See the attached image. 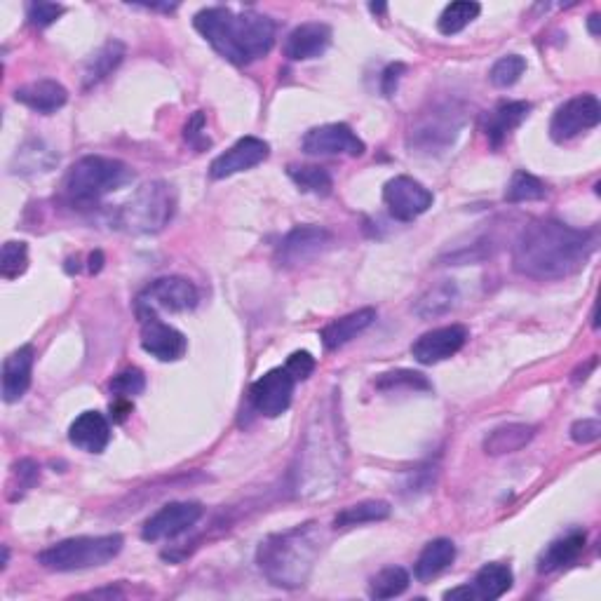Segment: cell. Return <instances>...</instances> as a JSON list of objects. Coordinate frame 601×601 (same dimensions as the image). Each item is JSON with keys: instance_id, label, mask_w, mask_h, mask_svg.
Returning a JSON list of instances; mask_svg holds the SVG:
<instances>
[{"instance_id": "cell-1", "label": "cell", "mask_w": 601, "mask_h": 601, "mask_svg": "<svg viewBox=\"0 0 601 601\" xmlns=\"http://www.w3.org/2000/svg\"><path fill=\"white\" fill-rule=\"evenodd\" d=\"M597 238L562 221H533L512 247V266L531 280H564L590 261Z\"/></svg>"}, {"instance_id": "cell-2", "label": "cell", "mask_w": 601, "mask_h": 601, "mask_svg": "<svg viewBox=\"0 0 601 601\" xmlns=\"http://www.w3.org/2000/svg\"><path fill=\"white\" fill-rule=\"evenodd\" d=\"M193 24L200 36L235 66H247L266 57L275 45V22L252 10L205 8L195 15Z\"/></svg>"}, {"instance_id": "cell-3", "label": "cell", "mask_w": 601, "mask_h": 601, "mask_svg": "<svg viewBox=\"0 0 601 601\" xmlns=\"http://www.w3.org/2000/svg\"><path fill=\"white\" fill-rule=\"evenodd\" d=\"M320 548L322 536L317 524L294 526L263 540L256 550V564L270 585L299 590L308 583Z\"/></svg>"}, {"instance_id": "cell-4", "label": "cell", "mask_w": 601, "mask_h": 601, "mask_svg": "<svg viewBox=\"0 0 601 601\" xmlns=\"http://www.w3.org/2000/svg\"><path fill=\"white\" fill-rule=\"evenodd\" d=\"M132 179L134 174L125 162L104 155H85L66 174L64 193L71 205L92 207L108 193L130 184Z\"/></svg>"}, {"instance_id": "cell-5", "label": "cell", "mask_w": 601, "mask_h": 601, "mask_svg": "<svg viewBox=\"0 0 601 601\" xmlns=\"http://www.w3.org/2000/svg\"><path fill=\"white\" fill-rule=\"evenodd\" d=\"M177 209L174 188L165 181H151L137 188L125 205L113 214V226L132 235H155L172 221Z\"/></svg>"}, {"instance_id": "cell-6", "label": "cell", "mask_w": 601, "mask_h": 601, "mask_svg": "<svg viewBox=\"0 0 601 601\" xmlns=\"http://www.w3.org/2000/svg\"><path fill=\"white\" fill-rule=\"evenodd\" d=\"M125 540L120 533L111 536H80L54 543L38 555V564L50 571L71 573L85 569H99L111 559H116L123 550Z\"/></svg>"}, {"instance_id": "cell-7", "label": "cell", "mask_w": 601, "mask_h": 601, "mask_svg": "<svg viewBox=\"0 0 601 601\" xmlns=\"http://www.w3.org/2000/svg\"><path fill=\"white\" fill-rule=\"evenodd\" d=\"M463 127V113L449 104H437L430 111L418 116V123L411 127L409 146L425 153H437L451 146Z\"/></svg>"}, {"instance_id": "cell-8", "label": "cell", "mask_w": 601, "mask_h": 601, "mask_svg": "<svg viewBox=\"0 0 601 601\" xmlns=\"http://www.w3.org/2000/svg\"><path fill=\"white\" fill-rule=\"evenodd\" d=\"M601 120V106L599 99L594 94H578L557 108V113L552 116L550 123V137L557 144L576 139L578 134H583L592 127H597Z\"/></svg>"}, {"instance_id": "cell-9", "label": "cell", "mask_w": 601, "mask_h": 601, "mask_svg": "<svg viewBox=\"0 0 601 601\" xmlns=\"http://www.w3.org/2000/svg\"><path fill=\"white\" fill-rule=\"evenodd\" d=\"M200 294L191 280L186 278H160L148 285L137 299V310H170V313H186L198 306Z\"/></svg>"}, {"instance_id": "cell-10", "label": "cell", "mask_w": 601, "mask_h": 601, "mask_svg": "<svg viewBox=\"0 0 601 601\" xmlns=\"http://www.w3.org/2000/svg\"><path fill=\"white\" fill-rule=\"evenodd\" d=\"M141 320V348L160 362H177L186 355L188 341L179 329L170 327L155 313L137 310Z\"/></svg>"}, {"instance_id": "cell-11", "label": "cell", "mask_w": 601, "mask_h": 601, "mask_svg": "<svg viewBox=\"0 0 601 601\" xmlns=\"http://www.w3.org/2000/svg\"><path fill=\"white\" fill-rule=\"evenodd\" d=\"M383 202H386L393 219L407 224V221H414L428 212L435 198H432V193L421 181L411 177H395L383 188Z\"/></svg>"}, {"instance_id": "cell-12", "label": "cell", "mask_w": 601, "mask_h": 601, "mask_svg": "<svg viewBox=\"0 0 601 601\" xmlns=\"http://www.w3.org/2000/svg\"><path fill=\"white\" fill-rule=\"evenodd\" d=\"M296 381L289 376L285 367L270 369L263 374L259 381H254L252 390H249V400H252L254 409L259 414L268 418H278L285 414L292 404Z\"/></svg>"}, {"instance_id": "cell-13", "label": "cell", "mask_w": 601, "mask_h": 601, "mask_svg": "<svg viewBox=\"0 0 601 601\" xmlns=\"http://www.w3.org/2000/svg\"><path fill=\"white\" fill-rule=\"evenodd\" d=\"M301 148L308 155H350V158H360L367 151L364 141L343 123L313 127L303 137Z\"/></svg>"}, {"instance_id": "cell-14", "label": "cell", "mask_w": 601, "mask_h": 601, "mask_svg": "<svg viewBox=\"0 0 601 601\" xmlns=\"http://www.w3.org/2000/svg\"><path fill=\"white\" fill-rule=\"evenodd\" d=\"M200 517V503H170L146 519L144 526H141V538L151 540V543L165 538H177L188 529H193L200 522Z\"/></svg>"}, {"instance_id": "cell-15", "label": "cell", "mask_w": 601, "mask_h": 601, "mask_svg": "<svg viewBox=\"0 0 601 601\" xmlns=\"http://www.w3.org/2000/svg\"><path fill=\"white\" fill-rule=\"evenodd\" d=\"M334 235L322 226H296L285 235L278 247V261L285 266H299V263L313 261L332 247Z\"/></svg>"}, {"instance_id": "cell-16", "label": "cell", "mask_w": 601, "mask_h": 601, "mask_svg": "<svg viewBox=\"0 0 601 601\" xmlns=\"http://www.w3.org/2000/svg\"><path fill=\"white\" fill-rule=\"evenodd\" d=\"M470 339V332L463 324H449V327L432 329L418 336L411 346V355L418 364H437L454 357Z\"/></svg>"}, {"instance_id": "cell-17", "label": "cell", "mask_w": 601, "mask_h": 601, "mask_svg": "<svg viewBox=\"0 0 601 601\" xmlns=\"http://www.w3.org/2000/svg\"><path fill=\"white\" fill-rule=\"evenodd\" d=\"M270 155V146L266 141L259 137H245L228 148L226 153H221L219 158H214L212 165H209V177L212 179H228L233 174L247 172L252 167L261 165Z\"/></svg>"}, {"instance_id": "cell-18", "label": "cell", "mask_w": 601, "mask_h": 601, "mask_svg": "<svg viewBox=\"0 0 601 601\" xmlns=\"http://www.w3.org/2000/svg\"><path fill=\"white\" fill-rule=\"evenodd\" d=\"M332 43V29L322 22H306L289 33L285 40V57L292 62H308L322 57Z\"/></svg>"}, {"instance_id": "cell-19", "label": "cell", "mask_w": 601, "mask_h": 601, "mask_svg": "<svg viewBox=\"0 0 601 601\" xmlns=\"http://www.w3.org/2000/svg\"><path fill=\"white\" fill-rule=\"evenodd\" d=\"M36 362L33 346H22L10 353L3 362V400L12 404L22 400L26 390L31 388V371Z\"/></svg>"}, {"instance_id": "cell-20", "label": "cell", "mask_w": 601, "mask_h": 601, "mask_svg": "<svg viewBox=\"0 0 601 601\" xmlns=\"http://www.w3.org/2000/svg\"><path fill=\"white\" fill-rule=\"evenodd\" d=\"M69 440L73 447L87 454H101L111 442V425L99 411H85L69 428Z\"/></svg>"}, {"instance_id": "cell-21", "label": "cell", "mask_w": 601, "mask_h": 601, "mask_svg": "<svg viewBox=\"0 0 601 601\" xmlns=\"http://www.w3.org/2000/svg\"><path fill=\"white\" fill-rule=\"evenodd\" d=\"M529 113H531L529 101H505V104L496 106L494 111L486 116V125H484V134L486 139H489V144L494 148H501L505 144V139H508L510 134L515 132L526 118H529Z\"/></svg>"}, {"instance_id": "cell-22", "label": "cell", "mask_w": 601, "mask_h": 601, "mask_svg": "<svg viewBox=\"0 0 601 601\" xmlns=\"http://www.w3.org/2000/svg\"><path fill=\"white\" fill-rule=\"evenodd\" d=\"M15 99L19 104H24L31 111L43 113V116H50V113H57L66 101H69V92L62 83L57 80H36V83L22 85L17 87Z\"/></svg>"}, {"instance_id": "cell-23", "label": "cell", "mask_w": 601, "mask_h": 601, "mask_svg": "<svg viewBox=\"0 0 601 601\" xmlns=\"http://www.w3.org/2000/svg\"><path fill=\"white\" fill-rule=\"evenodd\" d=\"M374 322H376L374 308L355 310V313L343 315V317H339V320L329 322L327 327L320 332V339L327 350H339L346 346V343L357 339V336H360L364 329H369Z\"/></svg>"}, {"instance_id": "cell-24", "label": "cell", "mask_w": 601, "mask_h": 601, "mask_svg": "<svg viewBox=\"0 0 601 601\" xmlns=\"http://www.w3.org/2000/svg\"><path fill=\"white\" fill-rule=\"evenodd\" d=\"M587 543V536L583 531H573L569 536L557 538L555 543H550L543 550V555L538 557V571L540 573H555L562 569H569L571 564H576L580 555H583Z\"/></svg>"}, {"instance_id": "cell-25", "label": "cell", "mask_w": 601, "mask_h": 601, "mask_svg": "<svg viewBox=\"0 0 601 601\" xmlns=\"http://www.w3.org/2000/svg\"><path fill=\"white\" fill-rule=\"evenodd\" d=\"M533 437H536V428L526 423H508L498 425L486 435L484 440V451L489 456H503V454H515V451L524 449Z\"/></svg>"}, {"instance_id": "cell-26", "label": "cell", "mask_w": 601, "mask_h": 601, "mask_svg": "<svg viewBox=\"0 0 601 601\" xmlns=\"http://www.w3.org/2000/svg\"><path fill=\"white\" fill-rule=\"evenodd\" d=\"M456 559V545L454 540L449 538H435L425 545L421 555L416 559L414 573L418 580H432L435 576H440L442 571H447Z\"/></svg>"}, {"instance_id": "cell-27", "label": "cell", "mask_w": 601, "mask_h": 601, "mask_svg": "<svg viewBox=\"0 0 601 601\" xmlns=\"http://www.w3.org/2000/svg\"><path fill=\"white\" fill-rule=\"evenodd\" d=\"M512 583H515V576H512L510 566L486 564L477 571L475 580H472V592H475V599L494 601L501 599L510 590Z\"/></svg>"}, {"instance_id": "cell-28", "label": "cell", "mask_w": 601, "mask_h": 601, "mask_svg": "<svg viewBox=\"0 0 601 601\" xmlns=\"http://www.w3.org/2000/svg\"><path fill=\"white\" fill-rule=\"evenodd\" d=\"M125 59V45L120 40H108L101 50L85 66V90L99 85L101 80L111 76Z\"/></svg>"}, {"instance_id": "cell-29", "label": "cell", "mask_w": 601, "mask_h": 601, "mask_svg": "<svg viewBox=\"0 0 601 601\" xmlns=\"http://www.w3.org/2000/svg\"><path fill=\"white\" fill-rule=\"evenodd\" d=\"M390 512H393V508H390V503L386 501H364L343 508L339 515L334 517V526L336 529H350V526L383 522V519L390 517Z\"/></svg>"}, {"instance_id": "cell-30", "label": "cell", "mask_w": 601, "mask_h": 601, "mask_svg": "<svg viewBox=\"0 0 601 601\" xmlns=\"http://www.w3.org/2000/svg\"><path fill=\"white\" fill-rule=\"evenodd\" d=\"M458 301V289L454 282H442V285L430 287L421 299L416 303V313L423 317V320H430V317H442L451 313L456 308Z\"/></svg>"}, {"instance_id": "cell-31", "label": "cell", "mask_w": 601, "mask_h": 601, "mask_svg": "<svg viewBox=\"0 0 601 601\" xmlns=\"http://www.w3.org/2000/svg\"><path fill=\"white\" fill-rule=\"evenodd\" d=\"M287 174H289V179L299 186V191H303V193H313V195H317V198H327V195H332L334 181H332V177H329V172L322 170V167L289 165Z\"/></svg>"}, {"instance_id": "cell-32", "label": "cell", "mask_w": 601, "mask_h": 601, "mask_svg": "<svg viewBox=\"0 0 601 601\" xmlns=\"http://www.w3.org/2000/svg\"><path fill=\"white\" fill-rule=\"evenodd\" d=\"M482 12V5L472 3V0H458V3H451L444 8V12L437 19V29L444 36H456L461 33L465 26H470Z\"/></svg>"}, {"instance_id": "cell-33", "label": "cell", "mask_w": 601, "mask_h": 601, "mask_svg": "<svg viewBox=\"0 0 601 601\" xmlns=\"http://www.w3.org/2000/svg\"><path fill=\"white\" fill-rule=\"evenodd\" d=\"M411 583L409 573L402 566H388V569L378 571L369 583V597L371 599H393L407 592Z\"/></svg>"}, {"instance_id": "cell-34", "label": "cell", "mask_w": 601, "mask_h": 601, "mask_svg": "<svg viewBox=\"0 0 601 601\" xmlns=\"http://www.w3.org/2000/svg\"><path fill=\"white\" fill-rule=\"evenodd\" d=\"M545 195H548V186L526 170H517L512 174L510 184L505 188V200L512 202V205H517V202L545 200Z\"/></svg>"}, {"instance_id": "cell-35", "label": "cell", "mask_w": 601, "mask_h": 601, "mask_svg": "<svg viewBox=\"0 0 601 601\" xmlns=\"http://www.w3.org/2000/svg\"><path fill=\"white\" fill-rule=\"evenodd\" d=\"M374 386L381 393H397V390H423V393H428V390H432L428 378L411 369L386 371V374L376 378Z\"/></svg>"}, {"instance_id": "cell-36", "label": "cell", "mask_w": 601, "mask_h": 601, "mask_svg": "<svg viewBox=\"0 0 601 601\" xmlns=\"http://www.w3.org/2000/svg\"><path fill=\"white\" fill-rule=\"evenodd\" d=\"M29 268V247L26 242H5L3 254H0V275L3 280H17L19 275L26 273Z\"/></svg>"}, {"instance_id": "cell-37", "label": "cell", "mask_w": 601, "mask_h": 601, "mask_svg": "<svg viewBox=\"0 0 601 601\" xmlns=\"http://www.w3.org/2000/svg\"><path fill=\"white\" fill-rule=\"evenodd\" d=\"M524 71H526V59L519 57V54H508V57H501L494 66H491L489 80L496 87H512L524 76Z\"/></svg>"}, {"instance_id": "cell-38", "label": "cell", "mask_w": 601, "mask_h": 601, "mask_svg": "<svg viewBox=\"0 0 601 601\" xmlns=\"http://www.w3.org/2000/svg\"><path fill=\"white\" fill-rule=\"evenodd\" d=\"M144 388L146 378L139 369L120 371V374L113 376L111 383H108V390H111V395L116 397V400H132V397L144 393Z\"/></svg>"}, {"instance_id": "cell-39", "label": "cell", "mask_w": 601, "mask_h": 601, "mask_svg": "<svg viewBox=\"0 0 601 601\" xmlns=\"http://www.w3.org/2000/svg\"><path fill=\"white\" fill-rule=\"evenodd\" d=\"M62 15H64V5H57V3H31L29 10H26L29 24L36 26V29H45V26L54 24Z\"/></svg>"}, {"instance_id": "cell-40", "label": "cell", "mask_w": 601, "mask_h": 601, "mask_svg": "<svg viewBox=\"0 0 601 601\" xmlns=\"http://www.w3.org/2000/svg\"><path fill=\"white\" fill-rule=\"evenodd\" d=\"M317 367L315 357L308 353V350H296V353L289 355V360L285 364V369L289 371V376L294 378V381H308L310 376H313V371Z\"/></svg>"}, {"instance_id": "cell-41", "label": "cell", "mask_w": 601, "mask_h": 601, "mask_svg": "<svg viewBox=\"0 0 601 601\" xmlns=\"http://www.w3.org/2000/svg\"><path fill=\"white\" fill-rule=\"evenodd\" d=\"M601 437V423L597 418H583L571 425V440L576 444H592Z\"/></svg>"}, {"instance_id": "cell-42", "label": "cell", "mask_w": 601, "mask_h": 601, "mask_svg": "<svg viewBox=\"0 0 601 601\" xmlns=\"http://www.w3.org/2000/svg\"><path fill=\"white\" fill-rule=\"evenodd\" d=\"M202 130H205V113L198 111L191 120H188L186 132H184L188 144H191L193 148H198V151H202V148L209 146V139L205 137V134H202Z\"/></svg>"}, {"instance_id": "cell-43", "label": "cell", "mask_w": 601, "mask_h": 601, "mask_svg": "<svg viewBox=\"0 0 601 601\" xmlns=\"http://www.w3.org/2000/svg\"><path fill=\"white\" fill-rule=\"evenodd\" d=\"M15 475L19 479V489H22V494H24V491H29L31 486L38 482L40 468H38V463H33V461H29V458H24V461H19L15 465Z\"/></svg>"}, {"instance_id": "cell-44", "label": "cell", "mask_w": 601, "mask_h": 601, "mask_svg": "<svg viewBox=\"0 0 601 601\" xmlns=\"http://www.w3.org/2000/svg\"><path fill=\"white\" fill-rule=\"evenodd\" d=\"M402 73H404L402 64L388 66L386 73H383V85L381 87H383V94H386V97H393L395 90H397V83H400V78H402Z\"/></svg>"}, {"instance_id": "cell-45", "label": "cell", "mask_w": 601, "mask_h": 601, "mask_svg": "<svg viewBox=\"0 0 601 601\" xmlns=\"http://www.w3.org/2000/svg\"><path fill=\"white\" fill-rule=\"evenodd\" d=\"M132 414V402L130 400H116L111 404V416L116 423H123L127 416Z\"/></svg>"}, {"instance_id": "cell-46", "label": "cell", "mask_w": 601, "mask_h": 601, "mask_svg": "<svg viewBox=\"0 0 601 601\" xmlns=\"http://www.w3.org/2000/svg\"><path fill=\"white\" fill-rule=\"evenodd\" d=\"M444 599H475V592H472L470 585L454 587V590L444 592Z\"/></svg>"}, {"instance_id": "cell-47", "label": "cell", "mask_w": 601, "mask_h": 601, "mask_svg": "<svg viewBox=\"0 0 601 601\" xmlns=\"http://www.w3.org/2000/svg\"><path fill=\"white\" fill-rule=\"evenodd\" d=\"M101 266H104V254L101 252H94L90 256V273H99Z\"/></svg>"}, {"instance_id": "cell-48", "label": "cell", "mask_w": 601, "mask_h": 601, "mask_svg": "<svg viewBox=\"0 0 601 601\" xmlns=\"http://www.w3.org/2000/svg\"><path fill=\"white\" fill-rule=\"evenodd\" d=\"M597 24H599V15H592L590 19H587V26H590V33H592V36H597V33H599Z\"/></svg>"}, {"instance_id": "cell-49", "label": "cell", "mask_w": 601, "mask_h": 601, "mask_svg": "<svg viewBox=\"0 0 601 601\" xmlns=\"http://www.w3.org/2000/svg\"><path fill=\"white\" fill-rule=\"evenodd\" d=\"M371 12H386V5H369Z\"/></svg>"}, {"instance_id": "cell-50", "label": "cell", "mask_w": 601, "mask_h": 601, "mask_svg": "<svg viewBox=\"0 0 601 601\" xmlns=\"http://www.w3.org/2000/svg\"><path fill=\"white\" fill-rule=\"evenodd\" d=\"M8 559H10V552H8V548H3V569L8 566Z\"/></svg>"}]
</instances>
